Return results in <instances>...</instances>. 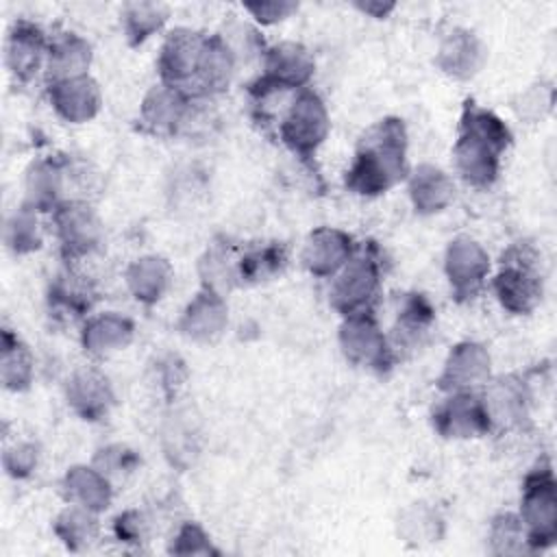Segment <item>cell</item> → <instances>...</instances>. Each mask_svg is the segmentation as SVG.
<instances>
[{
	"label": "cell",
	"mask_w": 557,
	"mask_h": 557,
	"mask_svg": "<svg viewBox=\"0 0 557 557\" xmlns=\"http://www.w3.org/2000/svg\"><path fill=\"white\" fill-rule=\"evenodd\" d=\"M407 176V128L400 117H383L357 141L346 187L359 196H379Z\"/></svg>",
	"instance_id": "1"
},
{
	"label": "cell",
	"mask_w": 557,
	"mask_h": 557,
	"mask_svg": "<svg viewBox=\"0 0 557 557\" xmlns=\"http://www.w3.org/2000/svg\"><path fill=\"white\" fill-rule=\"evenodd\" d=\"M509 144V126L494 111L479 107L474 100H466L453 148L459 176L479 189L494 185Z\"/></svg>",
	"instance_id": "2"
},
{
	"label": "cell",
	"mask_w": 557,
	"mask_h": 557,
	"mask_svg": "<svg viewBox=\"0 0 557 557\" xmlns=\"http://www.w3.org/2000/svg\"><path fill=\"white\" fill-rule=\"evenodd\" d=\"M492 287L503 309L516 315L531 313L544 294L537 250L531 244L509 246L500 257Z\"/></svg>",
	"instance_id": "3"
},
{
	"label": "cell",
	"mask_w": 557,
	"mask_h": 557,
	"mask_svg": "<svg viewBox=\"0 0 557 557\" xmlns=\"http://www.w3.org/2000/svg\"><path fill=\"white\" fill-rule=\"evenodd\" d=\"M381 292V263L374 246L355 250L346 265L333 276L329 302L344 318L372 313Z\"/></svg>",
	"instance_id": "4"
},
{
	"label": "cell",
	"mask_w": 557,
	"mask_h": 557,
	"mask_svg": "<svg viewBox=\"0 0 557 557\" xmlns=\"http://www.w3.org/2000/svg\"><path fill=\"white\" fill-rule=\"evenodd\" d=\"M531 550H544L557 540V483L550 466L531 470L524 479L518 513Z\"/></svg>",
	"instance_id": "5"
},
{
	"label": "cell",
	"mask_w": 557,
	"mask_h": 557,
	"mask_svg": "<svg viewBox=\"0 0 557 557\" xmlns=\"http://www.w3.org/2000/svg\"><path fill=\"white\" fill-rule=\"evenodd\" d=\"M331 128L324 100L309 87L296 91L278 120L281 141L300 159H311Z\"/></svg>",
	"instance_id": "6"
},
{
	"label": "cell",
	"mask_w": 557,
	"mask_h": 557,
	"mask_svg": "<svg viewBox=\"0 0 557 557\" xmlns=\"http://www.w3.org/2000/svg\"><path fill=\"white\" fill-rule=\"evenodd\" d=\"M339 348L352 366L379 374L394 366V350L379 322L374 320V313L344 318L339 326Z\"/></svg>",
	"instance_id": "7"
},
{
	"label": "cell",
	"mask_w": 557,
	"mask_h": 557,
	"mask_svg": "<svg viewBox=\"0 0 557 557\" xmlns=\"http://www.w3.org/2000/svg\"><path fill=\"white\" fill-rule=\"evenodd\" d=\"M61 257L76 261L91 255L102 242V224L87 200H65L52 211Z\"/></svg>",
	"instance_id": "8"
},
{
	"label": "cell",
	"mask_w": 557,
	"mask_h": 557,
	"mask_svg": "<svg viewBox=\"0 0 557 557\" xmlns=\"http://www.w3.org/2000/svg\"><path fill=\"white\" fill-rule=\"evenodd\" d=\"M207 35L194 28H174L168 33L159 59H157V70L161 76V83L185 89L187 94L191 91L200 52L205 46Z\"/></svg>",
	"instance_id": "9"
},
{
	"label": "cell",
	"mask_w": 557,
	"mask_h": 557,
	"mask_svg": "<svg viewBox=\"0 0 557 557\" xmlns=\"http://www.w3.org/2000/svg\"><path fill=\"white\" fill-rule=\"evenodd\" d=\"M450 396L433 411V426L440 435L453 440H470L479 435H487L492 429V420L483 396L459 389L448 392Z\"/></svg>",
	"instance_id": "10"
},
{
	"label": "cell",
	"mask_w": 557,
	"mask_h": 557,
	"mask_svg": "<svg viewBox=\"0 0 557 557\" xmlns=\"http://www.w3.org/2000/svg\"><path fill=\"white\" fill-rule=\"evenodd\" d=\"M444 272L455 300L463 302L481 292L490 274V257L472 237H455L446 248Z\"/></svg>",
	"instance_id": "11"
},
{
	"label": "cell",
	"mask_w": 557,
	"mask_h": 557,
	"mask_svg": "<svg viewBox=\"0 0 557 557\" xmlns=\"http://www.w3.org/2000/svg\"><path fill=\"white\" fill-rule=\"evenodd\" d=\"M194 96L185 89L159 83L148 89L139 107V124L146 133L170 137L183 131Z\"/></svg>",
	"instance_id": "12"
},
{
	"label": "cell",
	"mask_w": 557,
	"mask_h": 557,
	"mask_svg": "<svg viewBox=\"0 0 557 557\" xmlns=\"http://www.w3.org/2000/svg\"><path fill=\"white\" fill-rule=\"evenodd\" d=\"M313 70H315L313 57L302 44L281 41L265 50L263 74L259 78L278 89L300 91L309 85Z\"/></svg>",
	"instance_id": "13"
},
{
	"label": "cell",
	"mask_w": 557,
	"mask_h": 557,
	"mask_svg": "<svg viewBox=\"0 0 557 557\" xmlns=\"http://www.w3.org/2000/svg\"><path fill=\"white\" fill-rule=\"evenodd\" d=\"M355 239L348 233L331 226H320L307 235L300 261L309 274L333 278L355 255Z\"/></svg>",
	"instance_id": "14"
},
{
	"label": "cell",
	"mask_w": 557,
	"mask_h": 557,
	"mask_svg": "<svg viewBox=\"0 0 557 557\" xmlns=\"http://www.w3.org/2000/svg\"><path fill=\"white\" fill-rule=\"evenodd\" d=\"M4 57H7L9 72L20 83L33 81L35 74L41 67H46L48 39L44 35V30L28 20H17L9 30Z\"/></svg>",
	"instance_id": "15"
},
{
	"label": "cell",
	"mask_w": 557,
	"mask_h": 557,
	"mask_svg": "<svg viewBox=\"0 0 557 557\" xmlns=\"http://www.w3.org/2000/svg\"><path fill=\"white\" fill-rule=\"evenodd\" d=\"M48 100L57 115L70 124H85L94 120L102 104L100 87L89 74L48 85Z\"/></svg>",
	"instance_id": "16"
},
{
	"label": "cell",
	"mask_w": 557,
	"mask_h": 557,
	"mask_svg": "<svg viewBox=\"0 0 557 557\" xmlns=\"http://www.w3.org/2000/svg\"><path fill=\"white\" fill-rule=\"evenodd\" d=\"M490 370H492V357L483 344L459 342L448 352L444 361V370L437 379V385L444 392L472 389L474 385L487 383Z\"/></svg>",
	"instance_id": "17"
},
{
	"label": "cell",
	"mask_w": 557,
	"mask_h": 557,
	"mask_svg": "<svg viewBox=\"0 0 557 557\" xmlns=\"http://www.w3.org/2000/svg\"><path fill=\"white\" fill-rule=\"evenodd\" d=\"M228 322V307L220 292L202 287L178 318V331L191 342H213Z\"/></svg>",
	"instance_id": "18"
},
{
	"label": "cell",
	"mask_w": 557,
	"mask_h": 557,
	"mask_svg": "<svg viewBox=\"0 0 557 557\" xmlns=\"http://www.w3.org/2000/svg\"><path fill=\"white\" fill-rule=\"evenodd\" d=\"M235 72V52L228 46V41L222 35H207L196 78H194V91H189L194 98H209L215 94H222L228 89L231 78Z\"/></svg>",
	"instance_id": "19"
},
{
	"label": "cell",
	"mask_w": 557,
	"mask_h": 557,
	"mask_svg": "<svg viewBox=\"0 0 557 557\" xmlns=\"http://www.w3.org/2000/svg\"><path fill=\"white\" fill-rule=\"evenodd\" d=\"M65 398L74 413L83 420L96 422L109 413L113 405V387L100 370L81 368L67 379Z\"/></svg>",
	"instance_id": "20"
},
{
	"label": "cell",
	"mask_w": 557,
	"mask_h": 557,
	"mask_svg": "<svg viewBox=\"0 0 557 557\" xmlns=\"http://www.w3.org/2000/svg\"><path fill=\"white\" fill-rule=\"evenodd\" d=\"M67 159H41L35 161L26 172V196L24 207L37 211H54L63 200Z\"/></svg>",
	"instance_id": "21"
},
{
	"label": "cell",
	"mask_w": 557,
	"mask_h": 557,
	"mask_svg": "<svg viewBox=\"0 0 557 557\" xmlns=\"http://www.w3.org/2000/svg\"><path fill=\"white\" fill-rule=\"evenodd\" d=\"M485 46L483 41L468 28H455L446 35L437 52V65L444 74L468 81L472 78L483 61H485Z\"/></svg>",
	"instance_id": "22"
},
{
	"label": "cell",
	"mask_w": 557,
	"mask_h": 557,
	"mask_svg": "<svg viewBox=\"0 0 557 557\" xmlns=\"http://www.w3.org/2000/svg\"><path fill=\"white\" fill-rule=\"evenodd\" d=\"M135 335V324L131 318L115 311L94 315L85 322L81 331V344L91 357H109L131 344Z\"/></svg>",
	"instance_id": "23"
},
{
	"label": "cell",
	"mask_w": 557,
	"mask_h": 557,
	"mask_svg": "<svg viewBox=\"0 0 557 557\" xmlns=\"http://www.w3.org/2000/svg\"><path fill=\"white\" fill-rule=\"evenodd\" d=\"M91 63V46L76 33H61L48 39L46 81L48 85L87 74Z\"/></svg>",
	"instance_id": "24"
},
{
	"label": "cell",
	"mask_w": 557,
	"mask_h": 557,
	"mask_svg": "<svg viewBox=\"0 0 557 557\" xmlns=\"http://www.w3.org/2000/svg\"><path fill=\"white\" fill-rule=\"evenodd\" d=\"M483 403L487 407L492 426H522V422L529 420V392L524 381L516 376H503L496 383L487 387V394L483 396Z\"/></svg>",
	"instance_id": "25"
},
{
	"label": "cell",
	"mask_w": 557,
	"mask_h": 557,
	"mask_svg": "<svg viewBox=\"0 0 557 557\" xmlns=\"http://www.w3.org/2000/svg\"><path fill=\"white\" fill-rule=\"evenodd\" d=\"M409 198L418 213H440L453 202L455 183L442 168L422 163L409 174Z\"/></svg>",
	"instance_id": "26"
},
{
	"label": "cell",
	"mask_w": 557,
	"mask_h": 557,
	"mask_svg": "<svg viewBox=\"0 0 557 557\" xmlns=\"http://www.w3.org/2000/svg\"><path fill=\"white\" fill-rule=\"evenodd\" d=\"M61 490L67 503L96 513L104 511L113 498L111 479L96 466H72L61 481Z\"/></svg>",
	"instance_id": "27"
},
{
	"label": "cell",
	"mask_w": 557,
	"mask_h": 557,
	"mask_svg": "<svg viewBox=\"0 0 557 557\" xmlns=\"http://www.w3.org/2000/svg\"><path fill=\"white\" fill-rule=\"evenodd\" d=\"M172 265L159 255H146L135 259L126 268V285L135 300L141 305H154L170 287Z\"/></svg>",
	"instance_id": "28"
},
{
	"label": "cell",
	"mask_w": 557,
	"mask_h": 557,
	"mask_svg": "<svg viewBox=\"0 0 557 557\" xmlns=\"http://www.w3.org/2000/svg\"><path fill=\"white\" fill-rule=\"evenodd\" d=\"M33 372H35V361L28 346L9 329H4L2 331V366H0L2 385L11 392H24L33 381Z\"/></svg>",
	"instance_id": "29"
},
{
	"label": "cell",
	"mask_w": 557,
	"mask_h": 557,
	"mask_svg": "<svg viewBox=\"0 0 557 557\" xmlns=\"http://www.w3.org/2000/svg\"><path fill=\"white\" fill-rule=\"evenodd\" d=\"M98 531V513L81 505L70 503L54 520V533L70 550H83L89 544H94Z\"/></svg>",
	"instance_id": "30"
},
{
	"label": "cell",
	"mask_w": 557,
	"mask_h": 557,
	"mask_svg": "<svg viewBox=\"0 0 557 557\" xmlns=\"http://www.w3.org/2000/svg\"><path fill=\"white\" fill-rule=\"evenodd\" d=\"M170 9L163 2H126L122 9V24L131 46L144 44L168 22Z\"/></svg>",
	"instance_id": "31"
},
{
	"label": "cell",
	"mask_w": 557,
	"mask_h": 557,
	"mask_svg": "<svg viewBox=\"0 0 557 557\" xmlns=\"http://www.w3.org/2000/svg\"><path fill=\"white\" fill-rule=\"evenodd\" d=\"M50 307L57 315L83 318L94 302V292L87 281L74 274H61L50 287Z\"/></svg>",
	"instance_id": "32"
},
{
	"label": "cell",
	"mask_w": 557,
	"mask_h": 557,
	"mask_svg": "<svg viewBox=\"0 0 557 557\" xmlns=\"http://www.w3.org/2000/svg\"><path fill=\"white\" fill-rule=\"evenodd\" d=\"M287 263V248L283 244H268L242 255L235 265V278L242 283H259L278 274Z\"/></svg>",
	"instance_id": "33"
},
{
	"label": "cell",
	"mask_w": 557,
	"mask_h": 557,
	"mask_svg": "<svg viewBox=\"0 0 557 557\" xmlns=\"http://www.w3.org/2000/svg\"><path fill=\"white\" fill-rule=\"evenodd\" d=\"M435 320V311L431 302L422 294H409L403 298L396 318V342L400 344H416L429 331Z\"/></svg>",
	"instance_id": "34"
},
{
	"label": "cell",
	"mask_w": 557,
	"mask_h": 557,
	"mask_svg": "<svg viewBox=\"0 0 557 557\" xmlns=\"http://www.w3.org/2000/svg\"><path fill=\"white\" fill-rule=\"evenodd\" d=\"M4 242L15 255H28L41 246V231L37 213L28 207H20L7 222Z\"/></svg>",
	"instance_id": "35"
},
{
	"label": "cell",
	"mask_w": 557,
	"mask_h": 557,
	"mask_svg": "<svg viewBox=\"0 0 557 557\" xmlns=\"http://www.w3.org/2000/svg\"><path fill=\"white\" fill-rule=\"evenodd\" d=\"M490 544L496 555H520L531 550L518 513H498L490 527Z\"/></svg>",
	"instance_id": "36"
},
{
	"label": "cell",
	"mask_w": 557,
	"mask_h": 557,
	"mask_svg": "<svg viewBox=\"0 0 557 557\" xmlns=\"http://www.w3.org/2000/svg\"><path fill=\"white\" fill-rule=\"evenodd\" d=\"M170 553H176V555H211V553H218V550L211 546L209 535L196 522H185L178 529V533L174 535Z\"/></svg>",
	"instance_id": "37"
},
{
	"label": "cell",
	"mask_w": 557,
	"mask_h": 557,
	"mask_svg": "<svg viewBox=\"0 0 557 557\" xmlns=\"http://www.w3.org/2000/svg\"><path fill=\"white\" fill-rule=\"evenodd\" d=\"M37 457H39V453H37L35 444L17 442L4 450L2 463H4L7 474H11L13 479H24L35 470Z\"/></svg>",
	"instance_id": "38"
},
{
	"label": "cell",
	"mask_w": 557,
	"mask_h": 557,
	"mask_svg": "<svg viewBox=\"0 0 557 557\" xmlns=\"http://www.w3.org/2000/svg\"><path fill=\"white\" fill-rule=\"evenodd\" d=\"M135 463H137V457L124 446L102 448L94 459V466L98 470H102L107 476H111V472H120V470L128 472L135 468Z\"/></svg>",
	"instance_id": "39"
},
{
	"label": "cell",
	"mask_w": 557,
	"mask_h": 557,
	"mask_svg": "<svg viewBox=\"0 0 557 557\" xmlns=\"http://www.w3.org/2000/svg\"><path fill=\"white\" fill-rule=\"evenodd\" d=\"M244 9L259 22V24H276L285 17H289L298 4L285 2V0H272V2H248Z\"/></svg>",
	"instance_id": "40"
},
{
	"label": "cell",
	"mask_w": 557,
	"mask_h": 557,
	"mask_svg": "<svg viewBox=\"0 0 557 557\" xmlns=\"http://www.w3.org/2000/svg\"><path fill=\"white\" fill-rule=\"evenodd\" d=\"M115 535L122 542H141L146 533V522L139 511H126L115 518Z\"/></svg>",
	"instance_id": "41"
},
{
	"label": "cell",
	"mask_w": 557,
	"mask_h": 557,
	"mask_svg": "<svg viewBox=\"0 0 557 557\" xmlns=\"http://www.w3.org/2000/svg\"><path fill=\"white\" fill-rule=\"evenodd\" d=\"M355 7L372 17H385L394 9V2H357Z\"/></svg>",
	"instance_id": "42"
}]
</instances>
